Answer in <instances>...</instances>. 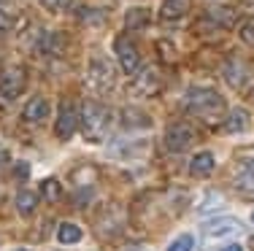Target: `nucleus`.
<instances>
[{
  "instance_id": "f257e3e1",
  "label": "nucleus",
  "mask_w": 254,
  "mask_h": 251,
  "mask_svg": "<svg viewBox=\"0 0 254 251\" xmlns=\"http://www.w3.org/2000/svg\"><path fill=\"white\" fill-rule=\"evenodd\" d=\"M181 108L187 113H192V116L203 119V122L214 124V122H219V116L225 113L227 103H225V98L211 87H190L184 92V98H181Z\"/></svg>"
},
{
  "instance_id": "f03ea898",
  "label": "nucleus",
  "mask_w": 254,
  "mask_h": 251,
  "mask_svg": "<svg viewBox=\"0 0 254 251\" xmlns=\"http://www.w3.org/2000/svg\"><path fill=\"white\" fill-rule=\"evenodd\" d=\"M108 122H111V113L103 103L98 100H84L81 108H78V127H81L84 138L87 141H100L108 130Z\"/></svg>"
},
{
  "instance_id": "7ed1b4c3",
  "label": "nucleus",
  "mask_w": 254,
  "mask_h": 251,
  "mask_svg": "<svg viewBox=\"0 0 254 251\" xmlns=\"http://www.w3.org/2000/svg\"><path fill=\"white\" fill-rule=\"evenodd\" d=\"M84 79H87L89 89H95V92H111L114 84H117V70H114V65L108 62L106 54L92 51V54H89V62H87Z\"/></svg>"
},
{
  "instance_id": "20e7f679",
  "label": "nucleus",
  "mask_w": 254,
  "mask_h": 251,
  "mask_svg": "<svg viewBox=\"0 0 254 251\" xmlns=\"http://www.w3.org/2000/svg\"><path fill=\"white\" fill-rule=\"evenodd\" d=\"M27 87V70L22 65H14V68H5L0 73V105H8L25 92Z\"/></svg>"
},
{
  "instance_id": "39448f33",
  "label": "nucleus",
  "mask_w": 254,
  "mask_h": 251,
  "mask_svg": "<svg viewBox=\"0 0 254 251\" xmlns=\"http://www.w3.org/2000/svg\"><path fill=\"white\" fill-rule=\"evenodd\" d=\"M195 141H197V133L190 122H173L171 127L165 130V138H162V143H165V149L171 154L187 151L190 146H195Z\"/></svg>"
},
{
  "instance_id": "423d86ee",
  "label": "nucleus",
  "mask_w": 254,
  "mask_h": 251,
  "mask_svg": "<svg viewBox=\"0 0 254 251\" xmlns=\"http://www.w3.org/2000/svg\"><path fill=\"white\" fill-rule=\"evenodd\" d=\"M114 54H117V62H119V68H122V73L135 76L138 70H141V51L135 49V44H132L127 35L119 33L117 38H114Z\"/></svg>"
},
{
  "instance_id": "0eeeda50",
  "label": "nucleus",
  "mask_w": 254,
  "mask_h": 251,
  "mask_svg": "<svg viewBox=\"0 0 254 251\" xmlns=\"http://www.w3.org/2000/svg\"><path fill=\"white\" fill-rule=\"evenodd\" d=\"M222 76H225V81L230 84L233 89H244L246 84L252 81V76H254V65L249 62V59H244V57H238V54H233V57H227L225 59V68H222Z\"/></svg>"
},
{
  "instance_id": "6e6552de",
  "label": "nucleus",
  "mask_w": 254,
  "mask_h": 251,
  "mask_svg": "<svg viewBox=\"0 0 254 251\" xmlns=\"http://www.w3.org/2000/svg\"><path fill=\"white\" fill-rule=\"evenodd\" d=\"M78 130V108L73 105V100H63L57 108V122H54V135L60 141H68Z\"/></svg>"
},
{
  "instance_id": "1a4fd4ad",
  "label": "nucleus",
  "mask_w": 254,
  "mask_h": 251,
  "mask_svg": "<svg viewBox=\"0 0 254 251\" xmlns=\"http://www.w3.org/2000/svg\"><path fill=\"white\" fill-rule=\"evenodd\" d=\"M49 100L44 98V95H35V98L27 100V105L22 108V122L25 124H44L46 119H49Z\"/></svg>"
},
{
  "instance_id": "9d476101",
  "label": "nucleus",
  "mask_w": 254,
  "mask_h": 251,
  "mask_svg": "<svg viewBox=\"0 0 254 251\" xmlns=\"http://www.w3.org/2000/svg\"><path fill=\"white\" fill-rule=\"evenodd\" d=\"M200 25H205L208 30H230L235 25V11L227 8V5H216V8H208L203 14Z\"/></svg>"
},
{
  "instance_id": "9b49d317",
  "label": "nucleus",
  "mask_w": 254,
  "mask_h": 251,
  "mask_svg": "<svg viewBox=\"0 0 254 251\" xmlns=\"http://www.w3.org/2000/svg\"><path fill=\"white\" fill-rule=\"evenodd\" d=\"M65 46H68V35L65 33H44L38 41V51L49 57H63Z\"/></svg>"
},
{
  "instance_id": "f8f14e48",
  "label": "nucleus",
  "mask_w": 254,
  "mask_h": 251,
  "mask_svg": "<svg viewBox=\"0 0 254 251\" xmlns=\"http://www.w3.org/2000/svg\"><path fill=\"white\" fill-rule=\"evenodd\" d=\"M244 224L238 219H214L205 224V235L208 238H225V235H241Z\"/></svg>"
},
{
  "instance_id": "ddd939ff",
  "label": "nucleus",
  "mask_w": 254,
  "mask_h": 251,
  "mask_svg": "<svg viewBox=\"0 0 254 251\" xmlns=\"http://www.w3.org/2000/svg\"><path fill=\"white\" fill-rule=\"evenodd\" d=\"M249 111L246 108H230V113L225 116V124H222V130L230 135H238V133H244L246 127H249Z\"/></svg>"
},
{
  "instance_id": "4468645a",
  "label": "nucleus",
  "mask_w": 254,
  "mask_h": 251,
  "mask_svg": "<svg viewBox=\"0 0 254 251\" xmlns=\"http://www.w3.org/2000/svg\"><path fill=\"white\" fill-rule=\"evenodd\" d=\"M160 92V79H157L154 70H143L141 76L132 84V95H143V98H152Z\"/></svg>"
},
{
  "instance_id": "2eb2a0df",
  "label": "nucleus",
  "mask_w": 254,
  "mask_h": 251,
  "mask_svg": "<svg viewBox=\"0 0 254 251\" xmlns=\"http://www.w3.org/2000/svg\"><path fill=\"white\" fill-rule=\"evenodd\" d=\"M187 11H190V0H162L160 5L162 22H179Z\"/></svg>"
},
{
  "instance_id": "dca6fc26",
  "label": "nucleus",
  "mask_w": 254,
  "mask_h": 251,
  "mask_svg": "<svg viewBox=\"0 0 254 251\" xmlns=\"http://www.w3.org/2000/svg\"><path fill=\"white\" fill-rule=\"evenodd\" d=\"M149 22H152V11L146 5H138V8H130L125 14V27L127 30H146Z\"/></svg>"
},
{
  "instance_id": "f3484780",
  "label": "nucleus",
  "mask_w": 254,
  "mask_h": 251,
  "mask_svg": "<svg viewBox=\"0 0 254 251\" xmlns=\"http://www.w3.org/2000/svg\"><path fill=\"white\" fill-rule=\"evenodd\" d=\"M214 165H216L214 154H211V151H200V154H195V157H192V162H190V173H192L195 178H205V176H211Z\"/></svg>"
},
{
  "instance_id": "a211bd4d",
  "label": "nucleus",
  "mask_w": 254,
  "mask_h": 251,
  "mask_svg": "<svg viewBox=\"0 0 254 251\" xmlns=\"http://www.w3.org/2000/svg\"><path fill=\"white\" fill-rule=\"evenodd\" d=\"M235 187H238V192L244 197H254V159L246 162L238 170V176H235Z\"/></svg>"
},
{
  "instance_id": "6ab92c4d",
  "label": "nucleus",
  "mask_w": 254,
  "mask_h": 251,
  "mask_svg": "<svg viewBox=\"0 0 254 251\" xmlns=\"http://www.w3.org/2000/svg\"><path fill=\"white\" fill-rule=\"evenodd\" d=\"M122 124L127 130H146L152 124V116L143 113L141 108H125L122 111Z\"/></svg>"
},
{
  "instance_id": "aec40b11",
  "label": "nucleus",
  "mask_w": 254,
  "mask_h": 251,
  "mask_svg": "<svg viewBox=\"0 0 254 251\" xmlns=\"http://www.w3.org/2000/svg\"><path fill=\"white\" fill-rule=\"evenodd\" d=\"M35 205H38V195H35V192L22 189V192L16 195V211H19L22 216H30V213L35 211Z\"/></svg>"
},
{
  "instance_id": "412c9836",
  "label": "nucleus",
  "mask_w": 254,
  "mask_h": 251,
  "mask_svg": "<svg viewBox=\"0 0 254 251\" xmlns=\"http://www.w3.org/2000/svg\"><path fill=\"white\" fill-rule=\"evenodd\" d=\"M76 16L78 22H84V25H103L108 16V11H100V8H87V5H81V8H76Z\"/></svg>"
},
{
  "instance_id": "4be33fe9",
  "label": "nucleus",
  "mask_w": 254,
  "mask_h": 251,
  "mask_svg": "<svg viewBox=\"0 0 254 251\" xmlns=\"http://www.w3.org/2000/svg\"><path fill=\"white\" fill-rule=\"evenodd\" d=\"M57 238H60V243H78L84 238V232H81V227H78V224L63 222L57 227Z\"/></svg>"
},
{
  "instance_id": "5701e85b",
  "label": "nucleus",
  "mask_w": 254,
  "mask_h": 251,
  "mask_svg": "<svg viewBox=\"0 0 254 251\" xmlns=\"http://www.w3.org/2000/svg\"><path fill=\"white\" fill-rule=\"evenodd\" d=\"M41 192H44V197H46L49 202H57L60 195H63V187H60L57 178H46V181L41 184Z\"/></svg>"
},
{
  "instance_id": "b1692460",
  "label": "nucleus",
  "mask_w": 254,
  "mask_h": 251,
  "mask_svg": "<svg viewBox=\"0 0 254 251\" xmlns=\"http://www.w3.org/2000/svg\"><path fill=\"white\" fill-rule=\"evenodd\" d=\"M11 27H14V11L5 5V0H0V38L11 33Z\"/></svg>"
},
{
  "instance_id": "393cba45",
  "label": "nucleus",
  "mask_w": 254,
  "mask_h": 251,
  "mask_svg": "<svg viewBox=\"0 0 254 251\" xmlns=\"http://www.w3.org/2000/svg\"><path fill=\"white\" fill-rule=\"evenodd\" d=\"M195 249V238L192 235H179L176 241L168 246V251H192Z\"/></svg>"
},
{
  "instance_id": "a878e982",
  "label": "nucleus",
  "mask_w": 254,
  "mask_h": 251,
  "mask_svg": "<svg viewBox=\"0 0 254 251\" xmlns=\"http://www.w3.org/2000/svg\"><path fill=\"white\" fill-rule=\"evenodd\" d=\"M238 33H241V41H244L246 46H254V19H246V22H241Z\"/></svg>"
},
{
  "instance_id": "bb28decb",
  "label": "nucleus",
  "mask_w": 254,
  "mask_h": 251,
  "mask_svg": "<svg viewBox=\"0 0 254 251\" xmlns=\"http://www.w3.org/2000/svg\"><path fill=\"white\" fill-rule=\"evenodd\" d=\"M41 3H44V8H46V11H52V14H60V11L68 8L70 0H41Z\"/></svg>"
},
{
  "instance_id": "cd10ccee",
  "label": "nucleus",
  "mask_w": 254,
  "mask_h": 251,
  "mask_svg": "<svg viewBox=\"0 0 254 251\" xmlns=\"http://www.w3.org/2000/svg\"><path fill=\"white\" fill-rule=\"evenodd\" d=\"M16 176H19V181H22V178H27V165L25 162L16 165Z\"/></svg>"
},
{
  "instance_id": "c85d7f7f",
  "label": "nucleus",
  "mask_w": 254,
  "mask_h": 251,
  "mask_svg": "<svg viewBox=\"0 0 254 251\" xmlns=\"http://www.w3.org/2000/svg\"><path fill=\"white\" fill-rule=\"evenodd\" d=\"M5 162H8V151H5L3 146H0V165H5Z\"/></svg>"
},
{
  "instance_id": "c756f323",
  "label": "nucleus",
  "mask_w": 254,
  "mask_h": 251,
  "mask_svg": "<svg viewBox=\"0 0 254 251\" xmlns=\"http://www.w3.org/2000/svg\"><path fill=\"white\" fill-rule=\"evenodd\" d=\"M222 251H244V249H241L238 243H230V246H227V249H222Z\"/></svg>"
},
{
  "instance_id": "7c9ffc66",
  "label": "nucleus",
  "mask_w": 254,
  "mask_h": 251,
  "mask_svg": "<svg viewBox=\"0 0 254 251\" xmlns=\"http://www.w3.org/2000/svg\"><path fill=\"white\" fill-rule=\"evenodd\" d=\"M252 222H254V213H252Z\"/></svg>"
}]
</instances>
